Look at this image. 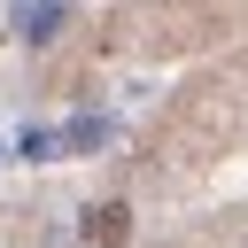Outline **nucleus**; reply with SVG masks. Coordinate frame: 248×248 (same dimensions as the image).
Segmentation results:
<instances>
[{
  "mask_svg": "<svg viewBox=\"0 0 248 248\" xmlns=\"http://www.w3.org/2000/svg\"><path fill=\"white\" fill-rule=\"evenodd\" d=\"M62 23H70V8H54V0H46V8H23V16H16V39H31V46H46V39L62 31Z\"/></svg>",
  "mask_w": 248,
  "mask_h": 248,
  "instance_id": "obj_2",
  "label": "nucleus"
},
{
  "mask_svg": "<svg viewBox=\"0 0 248 248\" xmlns=\"http://www.w3.org/2000/svg\"><path fill=\"white\" fill-rule=\"evenodd\" d=\"M101 140H108V116H78L70 132H54V147H78V155H85V147H101Z\"/></svg>",
  "mask_w": 248,
  "mask_h": 248,
  "instance_id": "obj_3",
  "label": "nucleus"
},
{
  "mask_svg": "<svg viewBox=\"0 0 248 248\" xmlns=\"http://www.w3.org/2000/svg\"><path fill=\"white\" fill-rule=\"evenodd\" d=\"M0 155H8V140H0Z\"/></svg>",
  "mask_w": 248,
  "mask_h": 248,
  "instance_id": "obj_5",
  "label": "nucleus"
},
{
  "mask_svg": "<svg viewBox=\"0 0 248 248\" xmlns=\"http://www.w3.org/2000/svg\"><path fill=\"white\" fill-rule=\"evenodd\" d=\"M85 240H93V248H132V202L85 209Z\"/></svg>",
  "mask_w": 248,
  "mask_h": 248,
  "instance_id": "obj_1",
  "label": "nucleus"
},
{
  "mask_svg": "<svg viewBox=\"0 0 248 248\" xmlns=\"http://www.w3.org/2000/svg\"><path fill=\"white\" fill-rule=\"evenodd\" d=\"M16 155H23V163H46V155H62V147H54V132H39V124H31V132L16 140Z\"/></svg>",
  "mask_w": 248,
  "mask_h": 248,
  "instance_id": "obj_4",
  "label": "nucleus"
}]
</instances>
